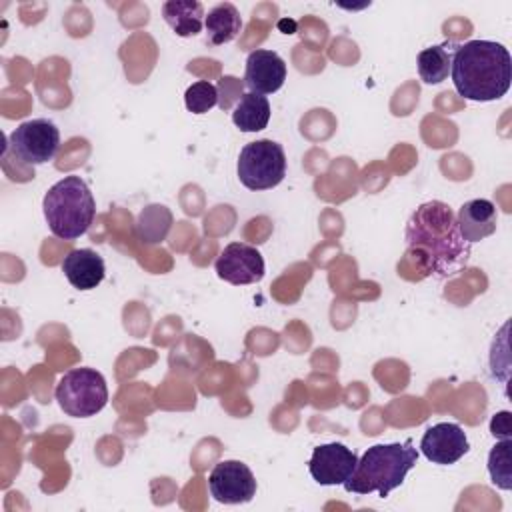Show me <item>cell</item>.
Wrapping results in <instances>:
<instances>
[{
    "label": "cell",
    "mask_w": 512,
    "mask_h": 512,
    "mask_svg": "<svg viewBox=\"0 0 512 512\" xmlns=\"http://www.w3.org/2000/svg\"><path fill=\"white\" fill-rule=\"evenodd\" d=\"M404 240L408 252L418 256L422 272L440 280L462 272L472 250L458 230L454 210L442 200L424 202L412 212Z\"/></svg>",
    "instance_id": "cell-1"
},
{
    "label": "cell",
    "mask_w": 512,
    "mask_h": 512,
    "mask_svg": "<svg viewBox=\"0 0 512 512\" xmlns=\"http://www.w3.org/2000/svg\"><path fill=\"white\" fill-rule=\"evenodd\" d=\"M450 76L456 92L472 102H492L510 90L512 58L504 44L470 40L456 48Z\"/></svg>",
    "instance_id": "cell-2"
},
{
    "label": "cell",
    "mask_w": 512,
    "mask_h": 512,
    "mask_svg": "<svg viewBox=\"0 0 512 512\" xmlns=\"http://www.w3.org/2000/svg\"><path fill=\"white\" fill-rule=\"evenodd\" d=\"M418 450L412 440L374 444L370 446L352 472V476L342 484L346 492L352 494H372L386 498L394 488L402 486L406 474L416 466Z\"/></svg>",
    "instance_id": "cell-3"
},
{
    "label": "cell",
    "mask_w": 512,
    "mask_h": 512,
    "mask_svg": "<svg viewBox=\"0 0 512 512\" xmlns=\"http://www.w3.org/2000/svg\"><path fill=\"white\" fill-rule=\"evenodd\" d=\"M42 210L54 236L76 240L88 232L96 214V202L90 186L80 176L72 174L48 188Z\"/></svg>",
    "instance_id": "cell-4"
},
{
    "label": "cell",
    "mask_w": 512,
    "mask_h": 512,
    "mask_svg": "<svg viewBox=\"0 0 512 512\" xmlns=\"http://www.w3.org/2000/svg\"><path fill=\"white\" fill-rule=\"evenodd\" d=\"M60 410L72 418L96 416L108 402V386L104 376L94 368H72L56 384L54 390Z\"/></svg>",
    "instance_id": "cell-5"
},
{
    "label": "cell",
    "mask_w": 512,
    "mask_h": 512,
    "mask_svg": "<svg viewBox=\"0 0 512 512\" xmlns=\"http://www.w3.org/2000/svg\"><path fill=\"white\" fill-rule=\"evenodd\" d=\"M238 178L248 190H270L286 176V154L282 144L262 138L248 142L238 156Z\"/></svg>",
    "instance_id": "cell-6"
},
{
    "label": "cell",
    "mask_w": 512,
    "mask_h": 512,
    "mask_svg": "<svg viewBox=\"0 0 512 512\" xmlns=\"http://www.w3.org/2000/svg\"><path fill=\"white\" fill-rule=\"evenodd\" d=\"M8 146L24 164H44L60 148V130L46 118L26 120L12 130Z\"/></svg>",
    "instance_id": "cell-7"
},
{
    "label": "cell",
    "mask_w": 512,
    "mask_h": 512,
    "mask_svg": "<svg viewBox=\"0 0 512 512\" xmlns=\"http://www.w3.org/2000/svg\"><path fill=\"white\" fill-rule=\"evenodd\" d=\"M208 488L220 504H246L256 496V478L244 462L222 460L212 468Z\"/></svg>",
    "instance_id": "cell-8"
},
{
    "label": "cell",
    "mask_w": 512,
    "mask_h": 512,
    "mask_svg": "<svg viewBox=\"0 0 512 512\" xmlns=\"http://www.w3.org/2000/svg\"><path fill=\"white\" fill-rule=\"evenodd\" d=\"M214 268L220 280L234 286L256 284L264 278L266 272L262 254L244 242H230L216 258Z\"/></svg>",
    "instance_id": "cell-9"
},
{
    "label": "cell",
    "mask_w": 512,
    "mask_h": 512,
    "mask_svg": "<svg viewBox=\"0 0 512 512\" xmlns=\"http://www.w3.org/2000/svg\"><path fill=\"white\" fill-rule=\"evenodd\" d=\"M356 464L358 456L354 450L340 442H328L312 450L308 470L320 486H340L352 476Z\"/></svg>",
    "instance_id": "cell-10"
},
{
    "label": "cell",
    "mask_w": 512,
    "mask_h": 512,
    "mask_svg": "<svg viewBox=\"0 0 512 512\" xmlns=\"http://www.w3.org/2000/svg\"><path fill=\"white\" fill-rule=\"evenodd\" d=\"M470 450L466 432L454 422H438L430 426L422 440L420 452L438 466H450L458 462Z\"/></svg>",
    "instance_id": "cell-11"
},
{
    "label": "cell",
    "mask_w": 512,
    "mask_h": 512,
    "mask_svg": "<svg viewBox=\"0 0 512 512\" xmlns=\"http://www.w3.org/2000/svg\"><path fill=\"white\" fill-rule=\"evenodd\" d=\"M286 80V62L274 50L258 48L248 54L244 84L254 94H274Z\"/></svg>",
    "instance_id": "cell-12"
},
{
    "label": "cell",
    "mask_w": 512,
    "mask_h": 512,
    "mask_svg": "<svg viewBox=\"0 0 512 512\" xmlns=\"http://www.w3.org/2000/svg\"><path fill=\"white\" fill-rule=\"evenodd\" d=\"M456 224L462 238L470 244L480 242L496 232L498 212L496 206L486 198H474L460 206L456 214Z\"/></svg>",
    "instance_id": "cell-13"
},
{
    "label": "cell",
    "mask_w": 512,
    "mask_h": 512,
    "mask_svg": "<svg viewBox=\"0 0 512 512\" xmlns=\"http://www.w3.org/2000/svg\"><path fill=\"white\" fill-rule=\"evenodd\" d=\"M62 272L76 290H92L104 280L106 266L104 258L92 248H76L64 256Z\"/></svg>",
    "instance_id": "cell-14"
},
{
    "label": "cell",
    "mask_w": 512,
    "mask_h": 512,
    "mask_svg": "<svg viewBox=\"0 0 512 512\" xmlns=\"http://www.w3.org/2000/svg\"><path fill=\"white\" fill-rule=\"evenodd\" d=\"M162 18L180 38H190L204 28V6L198 0H168L162 4Z\"/></svg>",
    "instance_id": "cell-15"
},
{
    "label": "cell",
    "mask_w": 512,
    "mask_h": 512,
    "mask_svg": "<svg viewBox=\"0 0 512 512\" xmlns=\"http://www.w3.org/2000/svg\"><path fill=\"white\" fill-rule=\"evenodd\" d=\"M206 28V42L212 46H222L232 42L242 30V18L234 4L220 2L208 10L204 18Z\"/></svg>",
    "instance_id": "cell-16"
},
{
    "label": "cell",
    "mask_w": 512,
    "mask_h": 512,
    "mask_svg": "<svg viewBox=\"0 0 512 512\" xmlns=\"http://www.w3.org/2000/svg\"><path fill=\"white\" fill-rule=\"evenodd\" d=\"M232 122L240 132H260L270 122V102L262 94L246 92L232 110Z\"/></svg>",
    "instance_id": "cell-17"
},
{
    "label": "cell",
    "mask_w": 512,
    "mask_h": 512,
    "mask_svg": "<svg viewBox=\"0 0 512 512\" xmlns=\"http://www.w3.org/2000/svg\"><path fill=\"white\" fill-rule=\"evenodd\" d=\"M172 222V212L166 206L150 204L136 218V236L142 244H158L168 236Z\"/></svg>",
    "instance_id": "cell-18"
},
{
    "label": "cell",
    "mask_w": 512,
    "mask_h": 512,
    "mask_svg": "<svg viewBox=\"0 0 512 512\" xmlns=\"http://www.w3.org/2000/svg\"><path fill=\"white\" fill-rule=\"evenodd\" d=\"M418 76L426 84H440L448 78L452 66V54L448 52V44L430 46L418 52L416 58Z\"/></svg>",
    "instance_id": "cell-19"
},
{
    "label": "cell",
    "mask_w": 512,
    "mask_h": 512,
    "mask_svg": "<svg viewBox=\"0 0 512 512\" xmlns=\"http://www.w3.org/2000/svg\"><path fill=\"white\" fill-rule=\"evenodd\" d=\"M488 474L500 490H512V438L498 440L488 454Z\"/></svg>",
    "instance_id": "cell-20"
},
{
    "label": "cell",
    "mask_w": 512,
    "mask_h": 512,
    "mask_svg": "<svg viewBox=\"0 0 512 512\" xmlns=\"http://www.w3.org/2000/svg\"><path fill=\"white\" fill-rule=\"evenodd\" d=\"M184 104L192 114H206L218 104V88L208 80H196L186 88Z\"/></svg>",
    "instance_id": "cell-21"
},
{
    "label": "cell",
    "mask_w": 512,
    "mask_h": 512,
    "mask_svg": "<svg viewBox=\"0 0 512 512\" xmlns=\"http://www.w3.org/2000/svg\"><path fill=\"white\" fill-rule=\"evenodd\" d=\"M490 432L494 438L504 440V438H512V428H510V412L502 410L498 414H494L492 422H490Z\"/></svg>",
    "instance_id": "cell-22"
}]
</instances>
